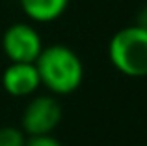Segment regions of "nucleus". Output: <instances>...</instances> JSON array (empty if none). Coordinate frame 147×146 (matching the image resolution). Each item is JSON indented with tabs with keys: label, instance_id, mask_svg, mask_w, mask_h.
Wrapping results in <instances>:
<instances>
[{
	"label": "nucleus",
	"instance_id": "obj_1",
	"mask_svg": "<svg viewBox=\"0 0 147 146\" xmlns=\"http://www.w3.org/2000/svg\"><path fill=\"white\" fill-rule=\"evenodd\" d=\"M41 84L54 94H71L82 84L84 66L80 56L67 45L43 47L36 60Z\"/></svg>",
	"mask_w": 147,
	"mask_h": 146
},
{
	"label": "nucleus",
	"instance_id": "obj_2",
	"mask_svg": "<svg viewBox=\"0 0 147 146\" xmlns=\"http://www.w3.org/2000/svg\"><path fill=\"white\" fill-rule=\"evenodd\" d=\"M108 58L123 75H147V30L138 25L125 26L112 36L108 43Z\"/></svg>",
	"mask_w": 147,
	"mask_h": 146
},
{
	"label": "nucleus",
	"instance_id": "obj_3",
	"mask_svg": "<svg viewBox=\"0 0 147 146\" xmlns=\"http://www.w3.org/2000/svg\"><path fill=\"white\" fill-rule=\"evenodd\" d=\"M61 120V105L52 96H36L28 101L21 116V129L28 137L50 135Z\"/></svg>",
	"mask_w": 147,
	"mask_h": 146
},
{
	"label": "nucleus",
	"instance_id": "obj_4",
	"mask_svg": "<svg viewBox=\"0 0 147 146\" xmlns=\"http://www.w3.org/2000/svg\"><path fill=\"white\" fill-rule=\"evenodd\" d=\"M2 49L11 62H36L43 51V41L34 26L17 23L4 32Z\"/></svg>",
	"mask_w": 147,
	"mask_h": 146
},
{
	"label": "nucleus",
	"instance_id": "obj_5",
	"mask_svg": "<svg viewBox=\"0 0 147 146\" xmlns=\"http://www.w3.org/2000/svg\"><path fill=\"white\" fill-rule=\"evenodd\" d=\"M2 86L13 98H28L41 86L36 62H11L2 75Z\"/></svg>",
	"mask_w": 147,
	"mask_h": 146
},
{
	"label": "nucleus",
	"instance_id": "obj_6",
	"mask_svg": "<svg viewBox=\"0 0 147 146\" xmlns=\"http://www.w3.org/2000/svg\"><path fill=\"white\" fill-rule=\"evenodd\" d=\"M69 0H21V8L32 21L50 23L56 21L67 10Z\"/></svg>",
	"mask_w": 147,
	"mask_h": 146
},
{
	"label": "nucleus",
	"instance_id": "obj_7",
	"mask_svg": "<svg viewBox=\"0 0 147 146\" xmlns=\"http://www.w3.org/2000/svg\"><path fill=\"white\" fill-rule=\"evenodd\" d=\"M26 133L21 128L4 126L0 128V146H26Z\"/></svg>",
	"mask_w": 147,
	"mask_h": 146
},
{
	"label": "nucleus",
	"instance_id": "obj_8",
	"mask_svg": "<svg viewBox=\"0 0 147 146\" xmlns=\"http://www.w3.org/2000/svg\"><path fill=\"white\" fill-rule=\"evenodd\" d=\"M26 146H61V144L52 135H36V137H28Z\"/></svg>",
	"mask_w": 147,
	"mask_h": 146
},
{
	"label": "nucleus",
	"instance_id": "obj_9",
	"mask_svg": "<svg viewBox=\"0 0 147 146\" xmlns=\"http://www.w3.org/2000/svg\"><path fill=\"white\" fill-rule=\"evenodd\" d=\"M136 25L147 30V6H144V8H142L140 11H138V17H136Z\"/></svg>",
	"mask_w": 147,
	"mask_h": 146
}]
</instances>
